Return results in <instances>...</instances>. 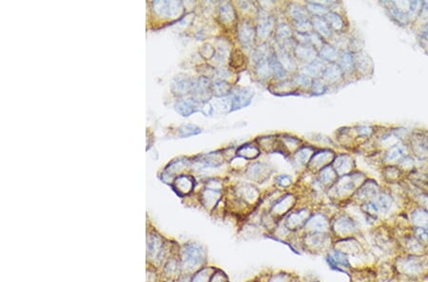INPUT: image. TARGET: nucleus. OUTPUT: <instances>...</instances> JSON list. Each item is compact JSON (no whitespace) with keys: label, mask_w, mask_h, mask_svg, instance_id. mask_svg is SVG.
<instances>
[{"label":"nucleus","mask_w":428,"mask_h":282,"mask_svg":"<svg viewBox=\"0 0 428 282\" xmlns=\"http://www.w3.org/2000/svg\"><path fill=\"white\" fill-rule=\"evenodd\" d=\"M397 275L410 280H419L428 277V255L414 256L400 253L393 260Z\"/></svg>","instance_id":"nucleus-1"},{"label":"nucleus","mask_w":428,"mask_h":282,"mask_svg":"<svg viewBox=\"0 0 428 282\" xmlns=\"http://www.w3.org/2000/svg\"><path fill=\"white\" fill-rule=\"evenodd\" d=\"M181 270L183 275H190L206 266L207 252L203 246L195 242L183 245L179 254Z\"/></svg>","instance_id":"nucleus-2"},{"label":"nucleus","mask_w":428,"mask_h":282,"mask_svg":"<svg viewBox=\"0 0 428 282\" xmlns=\"http://www.w3.org/2000/svg\"><path fill=\"white\" fill-rule=\"evenodd\" d=\"M331 234L334 239L360 237L361 236L360 223L348 213H337L331 216Z\"/></svg>","instance_id":"nucleus-3"},{"label":"nucleus","mask_w":428,"mask_h":282,"mask_svg":"<svg viewBox=\"0 0 428 282\" xmlns=\"http://www.w3.org/2000/svg\"><path fill=\"white\" fill-rule=\"evenodd\" d=\"M334 238L331 233H301V251L313 255L326 254L333 247Z\"/></svg>","instance_id":"nucleus-4"},{"label":"nucleus","mask_w":428,"mask_h":282,"mask_svg":"<svg viewBox=\"0 0 428 282\" xmlns=\"http://www.w3.org/2000/svg\"><path fill=\"white\" fill-rule=\"evenodd\" d=\"M364 184V180L360 179L359 175L349 174L346 176L339 177L337 182L327 189L328 197L332 200H342L352 198L356 190Z\"/></svg>","instance_id":"nucleus-5"},{"label":"nucleus","mask_w":428,"mask_h":282,"mask_svg":"<svg viewBox=\"0 0 428 282\" xmlns=\"http://www.w3.org/2000/svg\"><path fill=\"white\" fill-rule=\"evenodd\" d=\"M232 195L242 201L246 206L254 211L262 201V195L255 184L242 183L232 188Z\"/></svg>","instance_id":"nucleus-6"},{"label":"nucleus","mask_w":428,"mask_h":282,"mask_svg":"<svg viewBox=\"0 0 428 282\" xmlns=\"http://www.w3.org/2000/svg\"><path fill=\"white\" fill-rule=\"evenodd\" d=\"M312 211L313 210L308 206H296L285 215L282 221L293 234H301Z\"/></svg>","instance_id":"nucleus-7"},{"label":"nucleus","mask_w":428,"mask_h":282,"mask_svg":"<svg viewBox=\"0 0 428 282\" xmlns=\"http://www.w3.org/2000/svg\"><path fill=\"white\" fill-rule=\"evenodd\" d=\"M331 216L322 210H313L302 233H331Z\"/></svg>","instance_id":"nucleus-8"},{"label":"nucleus","mask_w":428,"mask_h":282,"mask_svg":"<svg viewBox=\"0 0 428 282\" xmlns=\"http://www.w3.org/2000/svg\"><path fill=\"white\" fill-rule=\"evenodd\" d=\"M297 203L298 198L295 194L290 192L280 194V196L271 204L268 211H270L271 215L274 216L276 219L282 220L285 215H287L291 210L297 206Z\"/></svg>","instance_id":"nucleus-9"},{"label":"nucleus","mask_w":428,"mask_h":282,"mask_svg":"<svg viewBox=\"0 0 428 282\" xmlns=\"http://www.w3.org/2000/svg\"><path fill=\"white\" fill-rule=\"evenodd\" d=\"M324 259L332 270L344 273H350L353 271L350 258L345 253L341 252L334 247H332L328 252L324 254Z\"/></svg>","instance_id":"nucleus-10"},{"label":"nucleus","mask_w":428,"mask_h":282,"mask_svg":"<svg viewBox=\"0 0 428 282\" xmlns=\"http://www.w3.org/2000/svg\"><path fill=\"white\" fill-rule=\"evenodd\" d=\"M333 247L341 252L345 253L349 258L360 257L367 252L366 246L360 241V236L334 239Z\"/></svg>","instance_id":"nucleus-11"},{"label":"nucleus","mask_w":428,"mask_h":282,"mask_svg":"<svg viewBox=\"0 0 428 282\" xmlns=\"http://www.w3.org/2000/svg\"><path fill=\"white\" fill-rule=\"evenodd\" d=\"M272 173V168L266 163H251L245 170V176L252 184H263L269 180Z\"/></svg>","instance_id":"nucleus-12"},{"label":"nucleus","mask_w":428,"mask_h":282,"mask_svg":"<svg viewBox=\"0 0 428 282\" xmlns=\"http://www.w3.org/2000/svg\"><path fill=\"white\" fill-rule=\"evenodd\" d=\"M231 112L242 110L250 104L253 97L254 90L249 88H235L231 93Z\"/></svg>","instance_id":"nucleus-13"},{"label":"nucleus","mask_w":428,"mask_h":282,"mask_svg":"<svg viewBox=\"0 0 428 282\" xmlns=\"http://www.w3.org/2000/svg\"><path fill=\"white\" fill-rule=\"evenodd\" d=\"M257 37L256 28L249 21L243 20L239 23L237 27V38L242 47L249 48L251 47L254 39Z\"/></svg>","instance_id":"nucleus-14"},{"label":"nucleus","mask_w":428,"mask_h":282,"mask_svg":"<svg viewBox=\"0 0 428 282\" xmlns=\"http://www.w3.org/2000/svg\"><path fill=\"white\" fill-rule=\"evenodd\" d=\"M275 20L272 15L268 14L267 12H263L258 16V21L256 25L257 38L267 39L272 33V31L275 30Z\"/></svg>","instance_id":"nucleus-15"},{"label":"nucleus","mask_w":428,"mask_h":282,"mask_svg":"<svg viewBox=\"0 0 428 282\" xmlns=\"http://www.w3.org/2000/svg\"><path fill=\"white\" fill-rule=\"evenodd\" d=\"M380 193L379 186L373 181H367L356 190L352 199L360 201L361 203L366 201H373Z\"/></svg>","instance_id":"nucleus-16"},{"label":"nucleus","mask_w":428,"mask_h":282,"mask_svg":"<svg viewBox=\"0 0 428 282\" xmlns=\"http://www.w3.org/2000/svg\"><path fill=\"white\" fill-rule=\"evenodd\" d=\"M293 56L301 63L307 65L318 58V52L315 48L310 45L299 44L295 46L293 50Z\"/></svg>","instance_id":"nucleus-17"},{"label":"nucleus","mask_w":428,"mask_h":282,"mask_svg":"<svg viewBox=\"0 0 428 282\" xmlns=\"http://www.w3.org/2000/svg\"><path fill=\"white\" fill-rule=\"evenodd\" d=\"M223 199V188L208 187L201 194V201L205 207L214 209Z\"/></svg>","instance_id":"nucleus-18"},{"label":"nucleus","mask_w":428,"mask_h":282,"mask_svg":"<svg viewBox=\"0 0 428 282\" xmlns=\"http://www.w3.org/2000/svg\"><path fill=\"white\" fill-rule=\"evenodd\" d=\"M332 152L328 151V150H323V151H319L317 153H314V155L311 158L310 162L308 163V168H310L311 170L319 171L321 170L323 167L330 165V163L332 159Z\"/></svg>","instance_id":"nucleus-19"},{"label":"nucleus","mask_w":428,"mask_h":282,"mask_svg":"<svg viewBox=\"0 0 428 282\" xmlns=\"http://www.w3.org/2000/svg\"><path fill=\"white\" fill-rule=\"evenodd\" d=\"M411 227H418L428 231V211L423 207H417L408 216Z\"/></svg>","instance_id":"nucleus-20"},{"label":"nucleus","mask_w":428,"mask_h":282,"mask_svg":"<svg viewBox=\"0 0 428 282\" xmlns=\"http://www.w3.org/2000/svg\"><path fill=\"white\" fill-rule=\"evenodd\" d=\"M339 179L338 174L336 173L333 166L327 165L322 168L318 172V182L320 185L323 186L324 189H330L331 186H333Z\"/></svg>","instance_id":"nucleus-21"},{"label":"nucleus","mask_w":428,"mask_h":282,"mask_svg":"<svg viewBox=\"0 0 428 282\" xmlns=\"http://www.w3.org/2000/svg\"><path fill=\"white\" fill-rule=\"evenodd\" d=\"M276 56L278 58L279 62L281 63V65L284 67L285 70L288 73H293L296 70L297 68V64L294 59V56L291 55L290 52H288L287 50H285L282 47H279L278 49L275 51Z\"/></svg>","instance_id":"nucleus-22"},{"label":"nucleus","mask_w":428,"mask_h":282,"mask_svg":"<svg viewBox=\"0 0 428 282\" xmlns=\"http://www.w3.org/2000/svg\"><path fill=\"white\" fill-rule=\"evenodd\" d=\"M324 67H325V65H324L323 60L320 59L318 57L317 59L312 61L311 63L307 64L302 67L301 73H303L304 75H308L312 79H318L319 77H322Z\"/></svg>","instance_id":"nucleus-23"},{"label":"nucleus","mask_w":428,"mask_h":282,"mask_svg":"<svg viewBox=\"0 0 428 282\" xmlns=\"http://www.w3.org/2000/svg\"><path fill=\"white\" fill-rule=\"evenodd\" d=\"M343 75H344V73H343L342 68L339 66V64L330 63L324 67L322 78H323V81L326 82V83L334 84V83L340 81L343 78Z\"/></svg>","instance_id":"nucleus-24"},{"label":"nucleus","mask_w":428,"mask_h":282,"mask_svg":"<svg viewBox=\"0 0 428 282\" xmlns=\"http://www.w3.org/2000/svg\"><path fill=\"white\" fill-rule=\"evenodd\" d=\"M352 165L353 161L347 155H340L333 162V168L338 174L339 177L349 175V173L352 170Z\"/></svg>","instance_id":"nucleus-25"},{"label":"nucleus","mask_w":428,"mask_h":282,"mask_svg":"<svg viewBox=\"0 0 428 282\" xmlns=\"http://www.w3.org/2000/svg\"><path fill=\"white\" fill-rule=\"evenodd\" d=\"M376 206L379 209L381 215H386L390 212L391 208L394 205V200L389 194L380 192L373 200Z\"/></svg>","instance_id":"nucleus-26"},{"label":"nucleus","mask_w":428,"mask_h":282,"mask_svg":"<svg viewBox=\"0 0 428 282\" xmlns=\"http://www.w3.org/2000/svg\"><path fill=\"white\" fill-rule=\"evenodd\" d=\"M293 38V30L290 25L287 23L281 22L275 28V40L278 42L279 46L285 44Z\"/></svg>","instance_id":"nucleus-27"},{"label":"nucleus","mask_w":428,"mask_h":282,"mask_svg":"<svg viewBox=\"0 0 428 282\" xmlns=\"http://www.w3.org/2000/svg\"><path fill=\"white\" fill-rule=\"evenodd\" d=\"M295 235H297V234H293L292 232L285 226V223H283V221L280 220L279 223H277V225H276V227L274 228V230L272 231V233L270 236L272 238L278 239V240H281V241H284L285 243H289Z\"/></svg>","instance_id":"nucleus-28"},{"label":"nucleus","mask_w":428,"mask_h":282,"mask_svg":"<svg viewBox=\"0 0 428 282\" xmlns=\"http://www.w3.org/2000/svg\"><path fill=\"white\" fill-rule=\"evenodd\" d=\"M271 88H275V89H271V91L277 95H289V94H292L293 92H295L297 89V87L295 86V84L293 83L291 79L279 80Z\"/></svg>","instance_id":"nucleus-29"},{"label":"nucleus","mask_w":428,"mask_h":282,"mask_svg":"<svg viewBox=\"0 0 428 282\" xmlns=\"http://www.w3.org/2000/svg\"><path fill=\"white\" fill-rule=\"evenodd\" d=\"M313 30L322 38H330L331 37V28L324 19V17L313 16L311 18Z\"/></svg>","instance_id":"nucleus-30"},{"label":"nucleus","mask_w":428,"mask_h":282,"mask_svg":"<svg viewBox=\"0 0 428 282\" xmlns=\"http://www.w3.org/2000/svg\"><path fill=\"white\" fill-rule=\"evenodd\" d=\"M294 276L295 275H293L289 272L279 270V271L271 272L259 279L261 280V282H291Z\"/></svg>","instance_id":"nucleus-31"},{"label":"nucleus","mask_w":428,"mask_h":282,"mask_svg":"<svg viewBox=\"0 0 428 282\" xmlns=\"http://www.w3.org/2000/svg\"><path fill=\"white\" fill-rule=\"evenodd\" d=\"M287 15L291 18V22H297L301 20L308 19V12L307 9L299 4L296 3H290L286 9Z\"/></svg>","instance_id":"nucleus-32"},{"label":"nucleus","mask_w":428,"mask_h":282,"mask_svg":"<svg viewBox=\"0 0 428 282\" xmlns=\"http://www.w3.org/2000/svg\"><path fill=\"white\" fill-rule=\"evenodd\" d=\"M269 63L271 66V70H272V75L273 77H275L277 80H284L286 79V75H287V72L285 70L284 67L281 65V63L279 62L278 58L276 56L275 51H273L270 57H269Z\"/></svg>","instance_id":"nucleus-33"},{"label":"nucleus","mask_w":428,"mask_h":282,"mask_svg":"<svg viewBox=\"0 0 428 282\" xmlns=\"http://www.w3.org/2000/svg\"><path fill=\"white\" fill-rule=\"evenodd\" d=\"M232 85L228 82L224 80H216L211 85V92L213 95L217 97L229 96L232 93Z\"/></svg>","instance_id":"nucleus-34"},{"label":"nucleus","mask_w":428,"mask_h":282,"mask_svg":"<svg viewBox=\"0 0 428 282\" xmlns=\"http://www.w3.org/2000/svg\"><path fill=\"white\" fill-rule=\"evenodd\" d=\"M260 155L259 149L250 144L243 145L236 151V156L243 158L245 160H254Z\"/></svg>","instance_id":"nucleus-35"},{"label":"nucleus","mask_w":428,"mask_h":282,"mask_svg":"<svg viewBox=\"0 0 428 282\" xmlns=\"http://www.w3.org/2000/svg\"><path fill=\"white\" fill-rule=\"evenodd\" d=\"M313 155H314L313 149L309 147H304L294 154L293 159L295 163H297L300 166H304V165H308Z\"/></svg>","instance_id":"nucleus-36"},{"label":"nucleus","mask_w":428,"mask_h":282,"mask_svg":"<svg viewBox=\"0 0 428 282\" xmlns=\"http://www.w3.org/2000/svg\"><path fill=\"white\" fill-rule=\"evenodd\" d=\"M339 57L338 51L331 45L323 44L319 51V58L328 63H335Z\"/></svg>","instance_id":"nucleus-37"},{"label":"nucleus","mask_w":428,"mask_h":282,"mask_svg":"<svg viewBox=\"0 0 428 282\" xmlns=\"http://www.w3.org/2000/svg\"><path fill=\"white\" fill-rule=\"evenodd\" d=\"M220 17L222 21L225 23H233L236 18V12L233 7V4L229 2H225L221 4L219 8Z\"/></svg>","instance_id":"nucleus-38"},{"label":"nucleus","mask_w":428,"mask_h":282,"mask_svg":"<svg viewBox=\"0 0 428 282\" xmlns=\"http://www.w3.org/2000/svg\"><path fill=\"white\" fill-rule=\"evenodd\" d=\"M339 66L344 74H349L355 68V61L351 52H344L339 57Z\"/></svg>","instance_id":"nucleus-39"},{"label":"nucleus","mask_w":428,"mask_h":282,"mask_svg":"<svg viewBox=\"0 0 428 282\" xmlns=\"http://www.w3.org/2000/svg\"><path fill=\"white\" fill-rule=\"evenodd\" d=\"M198 108H199L198 103L195 100H191V99L182 101L176 104V110L178 111V112H180L181 114H183V116H188L189 114L197 112Z\"/></svg>","instance_id":"nucleus-40"},{"label":"nucleus","mask_w":428,"mask_h":282,"mask_svg":"<svg viewBox=\"0 0 428 282\" xmlns=\"http://www.w3.org/2000/svg\"><path fill=\"white\" fill-rule=\"evenodd\" d=\"M215 267L205 266L190 275V282H210Z\"/></svg>","instance_id":"nucleus-41"},{"label":"nucleus","mask_w":428,"mask_h":282,"mask_svg":"<svg viewBox=\"0 0 428 282\" xmlns=\"http://www.w3.org/2000/svg\"><path fill=\"white\" fill-rule=\"evenodd\" d=\"M246 62H247V58L244 52H241L238 49H235L229 55V65L235 69H240L242 67H245Z\"/></svg>","instance_id":"nucleus-42"},{"label":"nucleus","mask_w":428,"mask_h":282,"mask_svg":"<svg viewBox=\"0 0 428 282\" xmlns=\"http://www.w3.org/2000/svg\"><path fill=\"white\" fill-rule=\"evenodd\" d=\"M324 19L328 23L331 29L339 31L344 29V20L343 18L336 13L328 12L327 15L324 16Z\"/></svg>","instance_id":"nucleus-43"},{"label":"nucleus","mask_w":428,"mask_h":282,"mask_svg":"<svg viewBox=\"0 0 428 282\" xmlns=\"http://www.w3.org/2000/svg\"><path fill=\"white\" fill-rule=\"evenodd\" d=\"M291 80L295 84V86L299 89H310L312 82H313L312 78H310L308 75H304L303 73L295 74L293 75Z\"/></svg>","instance_id":"nucleus-44"},{"label":"nucleus","mask_w":428,"mask_h":282,"mask_svg":"<svg viewBox=\"0 0 428 282\" xmlns=\"http://www.w3.org/2000/svg\"><path fill=\"white\" fill-rule=\"evenodd\" d=\"M306 9L309 14H311L313 16H319V17H324L330 12L322 4L318 2H310V1L306 3Z\"/></svg>","instance_id":"nucleus-45"},{"label":"nucleus","mask_w":428,"mask_h":282,"mask_svg":"<svg viewBox=\"0 0 428 282\" xmlns=\"http://www.w3.org/2000/svg\"><path fill=\"white\" fill-rule=\"evenodd\" d=\"M175 186H176L178 192L188 194L193 188V181H192V179L188 178L187 176L186 177L181 176L179 178L176 179Z\"/></svg>","instance_id":"nucleus-46"},{"label":"nucleus","mask_w":428,"mask_h":282,"mask_svg":"<svg viewBox=\"0 0 428 282\" xmlns=\"http://www.w3.org/2000/svg\"><path fill=\"white\" fill-rule=\"evenodd\" d=\"M327 90V86L323 79H313L311 88H310V94L312 96H320L323 95Z\"/></svg>","instance_id":"nucleus-47"},{"label":"nucleus","mask_w":428,"mask_h":282,"mask_svg":"<svg viewBox=\"0 0 428 282\" xmlns=\"http://www.w3.org/2000/svg\"><path fill=\"white\" fill-rule=\"evenodd\" d=\"M275 186L278 190H285L288 189L293 185V179L289 175H278L274 179Z\"/></svg>","instance_id":"nucleus-48"},{"label":"nucleus","mask_w":428,"mask_h":282,"mask_svg":"<svg viewBox=\"0 0 428 282\" xmlns=\"http://www.w3.org/2000/svg\"><path fill=\"white\" fill-rule=\"evenodd\" d=\"M210 282H229V278L224 271L215 268L211 276Z\"/></svg>","instance_id":"nucleus-49"},{"label":"nucleus","mask_w":428,"mask_h":282,"mask_svg":"<svg viewBox=\"0 0 428 282\" xmlns=\"http://www.w3.org/2000/svg\"><path fill=\"white\" fill-rule=\"evenodd\" d=\"M200 132H201V129L192 125H187V126H182L180 128V135L182 137H188V136L196 135Z\"/></svg>","instance_id":"nucleus-50"},{"label":"nucleus","mask_w":428,"mask_h":282,"mask_svg":"<svg viewBox=\"0 0 428 282\" xmlns=\"http://www.w3.org/2000/svg\"><path fill=\"white\" fill-rule=\"evenodd\" d=\"M401 155V150L400 149H397V148H394V149H392L391 151H389V153H388V159L389 160H393V159H396V158H398L399 156Z\"/></svg>","instance_id":"nucleus-51"},{"label":"nucleus","mask_w":428,"mask_h":282,"mask_svg":"<svg viewBox=\"0 0 428 282\" xmlns=\"http://www.w3.org/2000/svg\"><path fill=\"white\" fill-rule=\"evenodd\" d=\"M302 282H320L318 279H315V278H305V279H302Z\"/></svg>","instance_id":"nucleus-52"},{"label":"nucleus","mask_w":428,"mask_h":282,"mask_svg":"<svg viewBox=\"0 0 428 282\" xmlns=\"http://www.w3.org/2000/svg\"><path fill=\"white\" fill-rule=\"evenodd\" d=\"M291 282H302V279H301L299 276H297V275H295L294 277H293L292 280Z\"/></svg>","instance_id":"nucleus-53"},{"label":"nucleus","mask_w":428,"mask_h":282,"mask_svg":"<svg viewBox=\"0 0 428 282\" xmlns=\"http://www.w3.org/2000/svg\"><path fill=\"white\" fill-rule=\"evenodd\" d=\"M247 282H261V280L259 279V277H257L255 279H251V280H248V281Z\"/></svg>","instance_id":"nucleus-54"},{"label":"nucleus","mask_w":428,"mask_h":282,"mask_svg":"<svg viewBox=\"0 0 428 282\" xmlns=\"http://www.w3.org/2000/svg\"><path fill=\"white\" fill-rule=\"evenodd\" d=\"M424 33H425V34H426V36H427L428 37V23L427 25H426V27H425V30H424Z\"/></svg>","instance_id":"nucleus-55"}]
</instances>
